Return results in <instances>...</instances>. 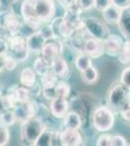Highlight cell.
<instances>
[{"instance_id": "d590c367", "label": "cell", "mask_w": 130, "mask_h": 146, "mask_svg": "<svg viewBox=\"0 0 130 146\" xmlns=\"http://www.w3.org/2000/svg\"><path fill=\"white\" fill-rule=\"evenodd\" d=\"M111 5H112V1H111V0H95L94 8L97 11L103 12Z\"/></svg>"}, {"instance_id": "9a60e30c", "label": "cell", "mask_w": 130, "mask_h": 146, "mask_svg": "<svg viewBox=\"0 0 130 146\" xmlns=\"http://www.w3.org/2000/svg\"><path fill=\"white\" fill-rule=\"evenodd\" d=\"M51 70L53 71L58 78L64 79L67 78L69 75V65L67 62L61 56H57L51 64Z\"/></svg>"}, {"instance_id": "4dcf8cb0", "label": "cell", "mask_w": 130, "mask_h": 146, "mask_svg": "<svg viewBox=\"0 0 130 146\" xmlns=\"http://www.w3.org/2000/svg\"><path fill=\"white\" fill-rule=\"evenodd\" d=\"M29 53L30 52L28 51L27 49L22 50V51H16V52L9 51V55L11 56H13L18 62H25V60L28 58V56H29Z\"/></svg>"}, {"instance_id": "484cf974", "label": "cell", "mask_w": 130, "mask_h": 146, "mask_svg": "<svg viewBox=\"0 0 130 146\" xmlns=\"http://www.w3.org/2000/svg\"><path fill=\"white\" fill-rule=\"evenodd\" d=\"M39 27L35 25H32L30 23H26V22H22V25H20V29L18 34H20L22 36H23L24 38H28L29 36H31L32 34L36 33L39 30Z\"/></svg>"}, {"instance_id": "f1b7e54d", "label": "cell", "mask_w": 130, "mask_h": 146, "mask_svg": "<svg viewBox=\"0 0 130 146\" xmlns=\"http://www.w3.org/2000/svg\"><path fill=\"white\" fill-rule=\"evenodd\" d=\"M39 33L44 37V39L46 41H49L56 38V35L53 31V28L51 25V23H46V25H41L39 28Z\"/></svg>"}, {"instance_id": "8fae6325", "label": "cell", "mask_w": 130, "mask_h": 146, "mask_svg": "<svg viewBox=\"0 0 130 146\" xmlns=\"http://www.w3.org/2000/svg\"><path fill=\"white\" fill-rule=\"evenodd\" d=\"M124 45V41L120 36L117 34H111L107 39L104 41L105 53L108 56H119L122 47Z\"/></svg>"}, {"instance_id": "83f0119b", "label": "cell", "mask_w": 130, "mask_h": 146, "mask_svg": "<svg viewBox=\"0 0 130 146\" xmlns=\"http://www.w3.org/2000/svg\"><path fill=\"white\" fill-rule=\"evenodd\" d=\"M16 121L18 120H16V117L13 110H7L0 114V123L5 127L12 126L16 123Z\"/></svg>"}, {"instance_id": "f546056e", "label": "cell", "mask_w": 130, "mask_h": 146, "mask_svg": "<svg viewBox=\"0 0 130 146\" xmlns=\"http://www.w3.org/2000/svg\"><path fill=\"white\" fill-rule=\"evenodd\" d=\"M117 56L119 60L123 64H127L130 62V40H126L124 42V45Z\"/></svg>"}, {"instance_id": "4fadbf2b", "label": "cell", "mask_w": 130, "mask_h": 146, "mask_svg": "<svg viewBox=\"0 0 130 146\" xmlns=\"http://www.w3.org/2000/svg\"><path fill=\"white\" fill-rule=\"evenodd\" d=\"M46 42L44 37L39 33V31H37L36 33L26 38V48L30 53L41 54Z\"/></svg>"}, {"instance_id": "2e32d148", "label": "cell", "mask_w": 130, "mask_h": 146, "mask_svg": "<svg viewBox=\"0 0 130 146\" xmlns=\"http://www.w3.org/2000/svg\"><path fill=\"white\" fill-rule=\"evenodd\" d=\"M37 74L32 67H24L20 72V83L22 87L31 89L36 85Z\"/></svg>"}, {"instance_id": "7c38bea8", "label": "cell", "mask_w": 130, "mask_h": 146, "mask_svg": "<svg viewBox=\"0 0 130 146\" xmlns=\"http://www.w3.org/2000/svg\"><path fill=\"white\" fill-rule=\"evenodd\" d=\"M68 109H69V103L66 98H56L51 101L49 110L51 115H53L55 118H64L68 113Z\"/></svg>"}, {"instance_id": "d4e9b609", "label": "cell", "mask_w": 130, "mask_h": 146, "mask_svg": "<svg viewBox=\"0 0 130 146\" xmlns=\"http://www.w3.org/2000/svg\"><path fill=\"white\" fill-rule=\"evenodd\" d=\"M33 69L36 72L37 75L39 76H43L44 74H46L47 72L51 69V66L47 63L41 56H38V58L35 60V62H33Z\"/></svg>"}, {"instance_id": "7a4b0ae2", "label": "cell", "mask_w": 130, "mask_h": 146, "mask_svg": "<svg viewBox=\"0 0 130 146\" xmlns=\"http://www.w3.org/2000/svg\"><path fill=\"white\" fill-rule=\"evenodd\" d=\"M46 131V125L40 118L33 117L22 123V139L25 144L34 145L42 133Z\"/></svg>"}, {"instance_id": "f6af8a7d", "label": "cell", "mask_w": 130, "mask_h": 146, "mask_svg": "<svg viewBox=\"0 0 130 146\" xmlns=\"http://www.w3.org/2000/svg\"><path fill=\"white\" fill-rule=\"evenodd\" d=\"M4 69V58L3 56H0V72Z\"/></svg>"}, {"instance_id": "44dd1931", "label": "cell", "mask_w": 130, "mask_h": 146, "mask_svg": "<svg viewBox=\"0 0 130 146\" xmlns=\"http://www.w3.org/2000/svg\"><path fill=\"white\" fill-rule=\"evenodd\" d=\"M82 126L81 116L77 112H69L64 117V127L66 129H79Z\"/></svg>"}, {"instance_id": "e575fe53", "label": "cell", "mask_w": 130, "mask_h": 146, "mask_svg": "<svg viewBox=\"0 0 130 146\" xmlns=\"http://www.w3.org/2000/svg\"><path fill=\"white\" fill-rule=\"evenodd\" d=\"M120 83H121L128 91H130V66L124 68L120 76Z\"/></svg>"}, {"instance_id": "836d02e7", "label": "cell", "mask_w": 130, "mask_h": 146, "mask_svg": "<svg viewBox=\"0 0 130 146\" xmlns=\"http://www.w3.org/2000/svg\"><path fill=\"white\" fill-rule=\"evenodd\" d=\"M94 4L95 0H76V5L82 12L91 10L92 8H94Z\"/></svg>"}, {"instance_id": "d6986e66", "label": "cell", "mask_w": 130, "mask_h": 146, "mask_svg": "<svg viewBox=\"0 0 130 146\" xmlns=\"http://www.w3.org/2000/svg\"><path fill=\"white\" fill-rule=\"evenodd\" d=\"M57 138H59V133L46 129L33 146H55V141Z\"/></svg>"}, {"instance_id": "4316f807", "label": "cell", "mask_w": 130, "mask_h": 146, "mask_svg": "<svg viewBox=\"0 0 130 146\" xmlns=\"http://www.w3.org/2000/svg\"><path fill=\"white\" fill-rule=\"evenodd\" d=\"M70 86L64 81H58L55 86V93L56 98H67L70 95Z\"/></svg>"}, {"instance_id": "7dc6e473", "label": "cell", "mask_w": 130, "mask_h": 146, "mask_svg": "<svg viewBox=\"0 0 130 146\" xmlns=\"http://www.w3.org/2000/svg\"><path fill=\"white\" fill-rule=\"evenodd\" d=\"M0 94H1V93H0Z\"/></svg>"}, {"instance_id": "5b68a950", "label": "cell", "mask_w": 130, "mask_h": 146, "mask_svg": "<svg viewBox=\"0 0 130 146\" xmlns=\"http://www.w3.org/2000/svg\"><path fill=\"white\" fill-rule=\"evenodd\" d=\"M94 128L98 131H110L113 128L115 123V116L112 109L106 106H100L94 111L93 117H92Z\"/></svg>"}, {"instance_id": "9c48e42d", "label": "cell", "mask_w": 130, "mask_h": 146, "mask_svg": "<svg viewBox=\"0 0 130 146\" xmlns=\"http://www.w3.org/2000/svg\"><path fill=\"white\" fill-rule=\"evenodd\" d=\"M61 146H82V137L79 129H64L59 133Z\"/></svg>"}, {"instance_id": "8992f818", "label": "cell", "mask_w": 130, "mask_h": 146, "mask_svg": "<svg viewBox=\"0 0 130 146\" xmlns=\"http://www.w3.org/2000/svg\"><path fill=\"white\" fill-rule=\"evenodd\" d=\"M82 11L78 7L76 4L68 7L65 9L64 15L62 16L63 20L68 27L73 32L78 31L80 29H82L84 27V19L82 17Z\"/></svg>"}, {"instance_id": "ee69618b", "label": "cell", "mask_w": 130, "mask_h": 146, "mask_svg": "<svg viewBox=\"0 0 130 146\" xmlns=\"http://www.w3.org/2000/svg\"><path fill=\"white\" fill-rule=\"evenodd\" d=\"M121 113H122V116H123V118L126 120V121L130 122V108H127V109L123 110Z\"/></svg>"}, {"instance_id": "277c9868", "label": "cell", "mask_w": 130, "mask_h": 146, "mask_svg": "<svg viewBox=\"0 0 130 146\" xmlns=\"http://www.w3.org/2000/svg\"><path fill=\"white\" fill-rule=\"evenodd\" d=\"M84 25L86 31L90 37L105 41L111 35L110 28L103 20L98 18L88 17L84 19Z\"/></svg>"}, {"instance_id": "3957f363", "label": "cell", "mask_w": 130, "mask_h": 146, "mask_svg": "<svg viewBox=\"0 0 130 146\" xmlns=\"http://www.w3.org/2000/svg\"><path fill=\"white\" fill-rule=\"evenodd\" d=\"M126 88L121 83H117L111 88L109 93L108 101L111 108L115 110H119L122 112L123 110L129 108L130 105V94Z\"/></svg>"}, {"instance_id": "30bf717a", "label": "cell", "mask_w": 130, "mask_h": 146, "mask_svg": "<svg viewBox=\"0 0 130 146\" xmlns=\"http://www.w3.org/2000/svg\"><path fill=\"white\" fill-rule=\"evenodd\" d=\"M84 54H86L91 58H100L105 54L104 41L95 39L93 37L87 38L84 46Z\"/></svg>"}, {"instance_id": "ab89813d", "label": "cell", "mask_w": 130, "mask_h": 146, "mask_svg": "<svg viewBox=\"0 0 130 146\" xmlns=\"http://www.w3.org/2000/svg\"><path fill=\"white\" fill-rule=\"evenodd\" d=\"M22 0H14L12 3V11L13 13H15L16 15L20 16L22 15Z\"/></svg>"}, {"instance_id": "cb8c5ba5", "label": "cell", "mask_w": 130, "mask_h": 146, "mask_svg": "<svg viewBox=\"0 0 130 146\" xmlns=\"http://www.w3.org/2000/svg\"><path fill=\"white\" fill-rule=\"evenodd\" d=\"M58 82V77L51 69L46 74L41 76V83L43 88H54Z\"/></svg>"}, {"instance_id": "b9f144b4", "label": "cell", "mask_w": 130, "mask_h": 146, "mask_svg": "<svg viewBox=\"0 0 130 146\" xmlns=\"http://www.w3.org/2000/svg\"><path fill=\"white\" fill-rule=\"evenodd\" d=\"M9 44L8 41L0 39V56H5L9 54Z\"/></svg>"}, {"instance_id": "e0dca14e", "label": "cell", "mask_w": 130, "mask_h": 146, "mask_svg": "<svg viewBox=\"0 0 130 146\" xmlns=\"http://www.w3.org/2000/svg\"><path fill=\"white\" fill-rule=\"evenodd\" d=\"M117 25L122 36L126 40H130V9H125L121 11Z\"/></svg>"}, {"instance_id": "7bdbcfd3", "label": "cell", "mask_w": 130, "mask_h": 146, "mask_svg": "<svg viewBox=\"0 0 130 146\" xmlns=\"http://www.w3.org/2000/svg\"><path fill=\"white\" fill-rule=\"evenodd\" d=\"M58 2L64 9H67L68 7L76 4V0H58Z\"/></svg>"}, {"instance_id": "74e56055", "label": "cell", "mask_w": 130, "mask_h": 146, "mask_svg": "<svg viewBox=\"0 0 130 146\" xmlns=\"http://www.w3.org/2000/svg\"><path fill=\"white\" fill-rule=\"evenodd\" d=\"M112 5L115 6L120 10H125V9H130V0H111Z\"/></svg>"}, {"instance_id": "8d00e7d4", "label": "cell", "mask_w": 130, "mask_h": 146, "mask_svg": "<svg viewBox=\"0 0 130 146\" xmlns=\"http://www.w3.org/2000/svg\"><path fill=\"white\" fill-rule=\"evenodd\" d=\"M43 96L48 100H53L56 98V93H55V87L54 88H43L42 90Z\"/></svg>"}, {"instance_id": "5bb4252c", "label": "cell", "mask_w": 130, "mask_h": 146, "mask_svg": "<svg viewBox=\"0 0 130 146\" xmlns=\"http://www.w3.org/2000/svg\"><path fill=\"white\" fill-rule=\"evenodd\" d=\"M22 23L20 21V16L16 15L13 12H6L3 25L11 32L12 35L18 34Z\"/></svg>"}, {"instance_id": "c3c4849f", "label": "cell", "mask_w": 130, "mask_h": 146, "mask_svg": "<svg viewBox=\"0 0 130 146\" xmlns=\"http://www.w3.org/2000/svg\"><path fill=\"white\" fill-rule=\"evenodd\" d=\"M129 146H130V145H129Z\"/></svg>"}, {"instance_id": "ba28073f", "label": "cell", "mask_w": 130, "mask_h": 146, "mask_svg": "<svg viewBox=\"0 0 130 146\" xmlns=\"http://www.w3.org/2000/svg\"><path fill=\"white\" fill-rule=\"evenodd\" d=\"M37 104L36 102L31 100H28L26 102L18 103L14 107L13 111L15 113L16 120L20 121L22 123H24L27 120L35 117V113L37 110Z\"/></svg>"}, {"instance_id": "bcb514c9", "label": "cell", "mask_w": 130, "mask_h": 146, "mask_svg": "<svg viewBox=\"0 0 130 146\" xmlns=\"http://www.w3.org/2000/svg\"><path fill=\"white\" fill-rule=\"evenodd\" d=\"M1 6H2V1L0 0V8H1Z\"/></svg>"}, {"instance_id": "603a6c76", "label": "cell", "mask_w": 130, "mask_h": 146, "mask_svg": "<svg viewBox=\"0 0 130 146\" xmlns=\"http://www.w3.org/2000/svg\"><path fill=\"white\" fill-rule=\"evenodd\" d=\"M99 73L98 70L92 65L89 68H87L86 70H84V72H82V79L84 83L91 85L94 84L98 80Z\"/></svg>"}, {"instance_id": "60d3db41", "label": "cell", "mask_w": 130, "mask_h": 146, "mask_svg": "<svg viewBox=\"0 0 130 146\" xmlns=\"http://www.w3.org/2000/svg\"><path fill=\"white\" fill-rule=\"evenodd\" d=\"M111 146H126V141L122 136L114 135L111 139Z\"/></svg>"}, {"instance_id": "f35d334b", "label": "cell", "mask_w": 130, "mask_h": 146, "mask_svg": "<svg viewBox=\"0 0 130 146\" xmlns=\"http://www.w3.org/2000/svg\"><path fill=\"white\" fill-rule=\"evenodd\" d=\"M111 139L112 135H103L97 139L96 146H111Z\"/></svg>"}, {"instance_id": "52a82bcc", "label": "cell", "mask_w": 130, "mask_h": 146, "mask_svg": "<svg viewBox=\"0 0 130 146\" xmlns=\"http://www.w3.org/2000/svg\"><path fill=\"white\" fill-rule=\"evenodd\" d=\"M63 52V45L60 38L56 37L53 40L47 41L41 52V58L51 66L53 62Z\"/></svg>"}, {"instance_id": "ffe728a7", "label": "cell", "mask_w": 130, "mask_h": 146, "mask_svg": "<svg viewBox=\"0 0 130 146\" xmlns=\"http://www.w3.org/2000/svg\"><path fill=\"white\" fill-rule=\"evenodd\" d=\"M9 49L10 51L16 52V51H22L25 50L26 48V38H24L20 34L13 35L8 41Z\"/></svg>"}, {"instance_id": "7402d4cb", "label": "cell", "mask_w": 130, "mask_h": 146, "mask_svg": "<svg viewBox=\"0 0 130 146\" xmlns=\"http://www.w3.org/2000/svg\"><path fill=\"white\" fill-rule=\"evenodd\" d=\"M75 66L81 73L84 72L87 68L92 66L91 58H89L88 56L84 53L80 54L76 58V60H75Z\"/></svg>"}, {"instance_id": "1f68e13d", "label": "cell", "mask_w": 130, "mask_h": 146, "mask_svg": "<svg viewBox=\"0 0 130 146\" xmlns=\"http://www.w3.org/2000/svg\"><path fill=\"white\" fill-rule=\"evenodd\" d=\"M10 139V131L8 127L0 123V146H6Z\"/></svg>"}, {"instance_id": "ac0fdd59", "label": "cell", "mask_w": 130, "mask_h": 146, "mask_svg": "<svg viewBox=\"0 0 130 146\" xmlns=\"http://www.w3.org/2000/svg\"><path fill=\"white\" fill-rule=\"evenodd\" d=\"M120 15H121V10L114 5H111L102 12L103 21L107 25H117L119 22Z\"/></svg>"}, {"instance_id": "6da1fadb", "label": "cell", "mask_w": 130, "mask_h": 146, "mask_svg": "<svg viewBox=\"0 0 130 146\" xmlns=\"http://www.w3.org/2000/svg\"><path fill=\"white\" fill-rule=\"evenodd\" d=\"M54 0H22V15L23 22L37 27L49 23L55 18Z\"/></svg>"}, {"instance_id": "d6a6232c", "label": "cell", "mask_w": 130, "mask_h": 146, "mask_svg": "<svg viewBox=\"0 0 130 146\" xmlns=\"http://www.w3.org/2000/svg\"><path fill=\"white\" fill-rule=\"evenodd\" d=\"M3 58H4V69L7 70V71H12L18 65V62H16L13 56L9 55V54L7 56H3Z\"/></svg>"}]
</instances>
